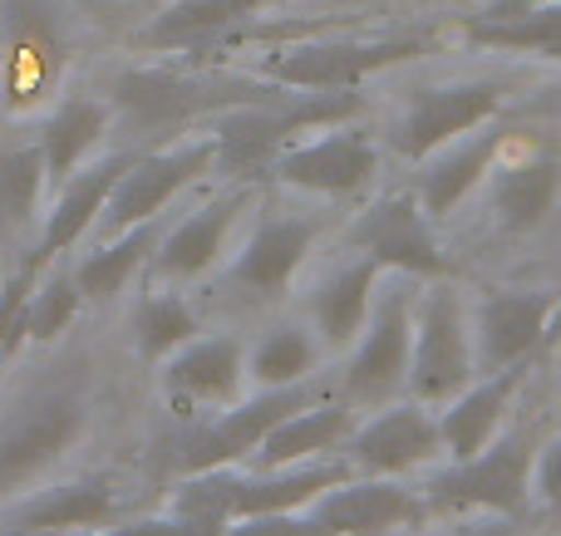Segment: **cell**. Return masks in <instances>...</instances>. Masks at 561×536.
<instances>
[{"instance_id": "d6986e66", "label": "cell", "mask_w": 561, "mask_h": 536, "mask_svg": "<svg viewBox=\"0 0 561 536\" xmlns=\"http://www.w3.org/2000/svg\"><path fill=\"white\" fill-rule=\"evenodd\" d=\"M523 380H527V360H517V364H507V370H493L478 389L458 394V399L444 409V419H438V429H444V448L454 453V458H473V453H483L488 443H493V433H497V423H503L513 394L523 389Z\"/></svg>"}, {"instance_id": "3957f363", "label": "cell", "mask_w": 561, "mask_h": 536, "mask_svg": "<svg viewBox=\"0 0 561 536\" xmlns=\"http://www.w3.org/2000/svg\"><path fill=\"white\" fill-rule=\"evenodd\" d=\"M350 478V468L340 463H310V468H262V478H242V473H227V468H207L193 473V478L178 488L173 508L178 517H193L203 527L222 532L232 522L247 517H266V512H296L306 502L325 498L330 488Z\"/></svg>"}, {"instance_id": "52a82bcc", "label": "cell", "mask_w": 561, "mask_h": 536, "mask_svg": "<svg viewBox=\"0 0 561 536\" xmlns=\"http://www.w3.org/2000/svg\"><path fill=\"white\" fill-rule=\"evenodd\" d=\"M424 55L419 35H389V39H320V45H300L272 65V79L286 89H355L369 74L389 65Z\"/></svg>"}, {"instance_id": "ffe728a7", "label": "cell", "mask_w": 561, "mask_h": 536, "mask_svg": "<svg viewBox=\"0 0 561 536\" xmlns=\"http://www.w3.org/2000/svg\"><path fill=\"white\" fill-rule=\"evenodd\" d=\"M316 232L320 226L306 222V217H272V222H262L256 236L247 242L242 261L232 266V281L256 295H280L286 281L296 276V266L306 261Z\"/></svg>"}, {"instance_id": "d590c367", "label": "cell", "mask_w": 561, "mask_h": 536, "mask_svg": "<svg viewBox=\"0 0 561 536\" xmlns=\"http://www.w3.org/2000/svg\"><path fill=\"white\" fill-rule=\"evenodd\" d=\"M30 291H35V266H25L20 276H10L0 286V354H10L20 345V315H25Z\"/></svg>"}, {"instance_id": "2e32d148", "label": "cell", "mask_w": 561, "mask_h": 536, "mask_svg": "<svg viewBox=\"0 0 561 536\" xmlns=\"http://www.w3.org/2000/svg\"><path fill=\"white\" fill-rule=\"evenodd\" d=\"M350 448H355V463L365 473L389 478V473L419 468V463H428L434 453H444V429H438V419H428L419 404H399V409L379 413L375 423H365Z\"/></svg>"}, {"instance_id": "9a60e30c", "label": "cell", "mask_w": 561, "mask_h": 536, "mask_svg": "<svg viewBox=\"0 0 561 536\" xmlns=\"http://www.w3.org/2000/svg\"><path fill=\"white\" fill-rule=\"evenodd\" d=\"M316 517L340 536H385L394 527H419L428 512L424 498H414L409 488L394 482H340L325 498H316Z\"/></svg>"}, {"instance_id": "cb8c5ba5", "label": "cell", "mask_w": 561, "mask_h": 536, "mask_svg": "<svg viewBox=\"0 0 561 536\" xmlns=\"http://www.w3.org/2000/svg\"><path fill=\"white\" fill-rule=\"evenodd\" d=\"M242 380V345L237 340H197L168 364L163 384L183 404H213L227 399Z\"/></svg>"}, {"instance_id": "30bf717a", "label": "cell", "mask_w": 561, "mask_h": 536, "mask_svg": "<svg viewBox=\"0 0 561 536\" xmlns=\"http://www.w3.org/2000/svg\"><path fill=\"white\" fill-rule=\"evenodd\" d=\"M310 404V389L306 384H276L272 394H262V399L242 404V409L222 413V419H213L207 429L187 433L183 443H178V468L183 473H207V468H227V463L247 458V453L262 448V439L276 429L280 419H290L296 409H306Z\"/></svg>"}, {"instance_id": "f1b7e54d", "label": "cell", "mask_w": 561, "mask_h": 536, "mask_svg": "<svg viewBox=\"0 0 561 536\" xmlns=\"http://www.w3.org/2000/svg\"><path fill=\"white\" fill-rule=\"evenodd\" d=\"M262 5H276V0H183V5H173L168 15H158L153 25L144 30V39L148 45H197V39L237 25V20H247Z\"/></svg>"}, {"instance_id": "8fae6325", "label": "cell", "mask_w": 561, "mask_h": 536, "mask_svg": "<svg viewBox=\"0 0 561 536\" xmlns=\"http://www.w3.org/2000/svg\"><path fill=\"white\" fill-rule=\"evenodd\" d=\"M213 163H217V138H197V143H183V148H173V153L134 158V167L118 177L114 197H108V207H104L108 236L128 232V226H138V222H153V217L173 202L178 187L203 177Z\"/></svg>"}, {"instance_id": "60d3db41", "label": "cell", "mask_w": 561, "mask_h": 536, "mask_svg": "<svg viewBox=\"0 0 561 536\" xmlns=\"http://www.w3.org/2000/svg\"><path fill=\"white\" fill-rule=\"evenodd\" d=\"M0 536H35V532H20V527H0Z\"/></svg>"}, {"instance_id": "5bb4252c", "label": "cell", "mask_w": 561, "mask_h": 536, "mask_svg": "<svg viewBox=\"0 0 561 536\" xmlns=\"http://www.w3.org/2000/svg\"><path fill=\"white\" fill-rule=\"evenodd\" d=\"M379 158L375 143L355 128H340V133H325L316 143L286 148L276 163V177L290 187H306V193H325V197H350L375 177Z\"/></svg>"}, {"instance_id": "1f68e13d", "label": "cell", "mask_w": 561, "mask_h": 536, "mask_svg": "<svg viewBox=\"0 0 561 536\" xmlns=\"http://www.w3.org/2000/svg\"><path fill=\"white\" fill-rule=\"evenodd\" d=\"M79 305H84V291H79L75 271H55L45 286L30 291L25 315H20V340H30V335H35V340H55L79 315Z\"/></svg>"}, {"instance_id": "7402d4cb", "label": "cell", "mask_w": 561, "mask_h": 536, "mask_svg": "<svg viewBox=\"0 0 561 536\" xmlns=\"http://www.w3.org/2000/svg\"><path fill=\"white\" fill-rule=\"evenodd\" d=\"M463 35L483 49H507V55H533L561 65V5H493L478 20H468Z\"/></svg>"}, {"instance_id": "7a4b0ae2", "label": "cell", "mask_w": 561, "mask_h": 536, "mask_svg": "<svg viewBox=\"0 0 561 536\" xmlns=\"http://www.w3.org/2000/svg\"><path fill=\"white\" fill-rule=\"evenodd\" d=\"M276 94L280 84H256V79L183 74V69H128L114 84V108L134 138H163L207 114L262 104V98H276Z\"/></svg>"}, {"instance_id": "9c48e42d", "label": "cell", "mask_w": 561, "mask_h": 536, "mask_svg": "<svg viewBox=\"0 0 561 536\" xmlns=\"http://www.w3.org/2000/svg\"><path fill=\"white\" fill-rule=\"evenodd\" d=\"M350 246L365 252L369 261L389 266V271H404V276H444L448 271V256L438 252L424 202L409 193H394V197H385V202H375L369 212H359V222L350 226Z\"/></svg>"}, {"instance_id": "5b68a950", "label": "cell", "mask_w": 561, "mask_h": 536, "mask_svg": "<svg viewBox=\"0 0 561 536\" xmlns=\"http://www.w3.org/2000/svg\"><path fill=\"white\" fill-rule=\"evenodd\" d=\"M473 340H468L463 301L458 291L438 286L424 295V311L414 325V360H409V389L419 404H444L454 394H463V384L473 380Z\"/></svg>"}, {"instance_id": "ab89813d", "label": "cell", "mask_w": 561, "mask_h": 536, "mask_svg": "<svg viewBox=\"0 0 561 536\" xmlns=\"http://www.w3.org/2000/svg\"><path fill=\"white\" fill-rule=\"evenodd\" d=\"M454 536H517V527H507V522H478V527H463Z\"/></svg>"}, {"instance_id": "44dd1931", "label": "cell", "mask_w": 561, "mask_h": 536, "mask_svg": "<svg viewBox=\"0 0 561 536\" xmlns=\"http://www.w3.org/2000/svg\"><path fill=\"white\" fill-rule=\"evenodd\" d=\"M118 498H114V482L108 478H79V482H65V488H49L39 498L20 502L15 512L5 517V527H20V532H75V527H104L114 517Z\"/></svg>"}, {"instance_id": "ac0fdd59", "label": "cell", "mask_w": 561, "mask_h": 536, "mask_svg": "<svg viewBox=\"0 0 561 536\" xmlns=\"http://www.w3.org/2000/svg\"><path fill=\"white\" fill-rule=\"evenodd\" d=\"M561 197V153L552 143L493 177V217L503 232H537Z\"/></svg>"}, {"instance_id": "d6a6232c", "label": "cell", "mask_w": 561, "mask_h": 536, "mask_svg": "<svg viewBox=\"0 0 561 536\" xmlns=\"http://www.w3.org/2000/svg\"><path fill=\"white\" fill-rule=\"evenodd\" d=\"M316 364V345L306 330H276L272 340H262V350L252 354V370L262 384H300Z\"/></svg>"}, {"instance_id": "d4e9b609", "label": "cell", "mask_w": 561, "mask_h": 536, "mask_svg": "<svg viewBox=\"0 0 561 536\" xmlns=\"http://www.w3.org/2000/svg\"><path fill=\"white\" fill-rule=\"evenodd\" d=\"M345 433H350L345 404H325V409L306 404V409H296L290 419H280L276 429L266 433L262 448H256V463H262V468H290V463H300V458H316V453L335 448Z\"/></svg>"}, {"instance_id": "4dcf8cb0", "label": "cell", "mask_w": 561, "mask_h": 536, "mask_svg": "<svg viewBox=\"0 0 561 536\" xmlns=\"http://www.w3.org/2000/svg\"><path fill=\"white\" fill-rule=\"evenodd\" d=\"M45 177V148H0V236L30 222Z\"/></svg>"}, {"instance_id": "e0dca14e", "label": "cell", "mask_w": 561, "mask_h": 536, "mask_svg": "<svg viewBox=\"0 0 561 536\" xmlns=\"http://www.w3.org/2000/svg\"><path fill=\"white\" fill-rule=\"evenodd\" d=\"M128 167H134V158L118 153V158H104V163H94L89 173H75V183L65 187V197H59L55 212H49L39 246L30 252V266H35V271H39L45 261H55L59 252H69V246H75L79 236L94 226V217H104L108 197H114L118 177H124Z\"/></svg>"}, {"instance_id": "6da1fadb", "label": "cell", "mask_w": 561, "mask_h": 536, "mask_svg": "<svg viewBox=\"0 0 561 536\" xmlns=\"http://www.w3.org/2000/svg\"><path fill=\"white\" fill-rule=\"evenodd\" d=\"M365 108V98L355 89H310V94H286L280 84L276 98H262V104H242L227 108L217 118V167L232 177H266L276 173L280 153L296 133L320 124H345Z\"/></svg>"}, {"instance_id": "4fadbf2b", "label": "cell", "mask_w": 561, "mask_h": 536, "mask_svg": "<svg viewBox=\"0 0 561 536\" xmlns=\"http://www.w3.org/2000/svg\"><path fill=\"white\" fill-rule=\"evenodd\" d=\"M557 295L552 291H503L488 295L483 311H478V364L488 374L507 370L517 360H533V350L547 340V325H552Z\"/></svg>"}, {"instance_id": "f35d334b", "label": "cell", "mask_w": 561, "mask_h": 536, "mask_svg": "<svg viewBox=\"0 0 561 536\" xmlns=\"http://www.w3.org/2000/svg\"><path fill=\"white\" fill-rule=\"evenodd\" d=\"M527 114H537V118H557L561 124V84L557 89H542V94L527 104Z\"/></svg>"}, {"instance_id": "603a6c76", "label": "cell", "mask_w": 561, "mask_h": 536, "mask_svg": "<svg viewBox=\"0 0 561 536\" xmlns=\"http://www.w3.org/2000/svg\"><path fill=\"white\" fill-rule=\"evenodd\" d=\"M497 148H503V138H497L493 128H488V133L463 138V143L454 138V148H448L438 163H428L424 183H419V202H424V212L428 217H448V212H454V207L488 177Z\"/></svg>"}, {"instance_id": "8d00e7d4", "label": "cell", "mask_w": 561, "mask_h": 536, "mask_svg": "<svg viewBox=\"0 0 561 536\" xmlns=\"http://www.w3.org/2000/svg\"><path fill=\"white\" fill-rule=\"evenodd\" d=\"M99 536H222V532L203 527L193 517H148V522H128V527L99 532Z\"/></svg>"}, {"instance_id": "277c9868", "label": "cell", "mask_w": 561, "mask_h": 536, "mask_svg": "<svg viewBox=\"0 0 561 536\" xmlns=\"http://www.w3.org/2000/svg\"><path fill=\"white\" fill-rule=\"evenodd\" d=\"M537 463V433L513 429L507 439H493L483 453L458 458L448 473H438L424 488L428 512H503L517 517L527 508V482H533Z\"/></svg>"}, {"instance_id": "83f0119b", "label": "cell", "mask_w": 561, "mask_h": 536, "mask_svg": "<svg viewBox=\"0 0 561 536\" xmlns=\"http://www.w3.org/2000/svg\"><path fill=\"white\" fill-rule=\"evenodd\" d=\"M108 118H114V104H99V98H69L59 104V114L45 124V167L49 177H69L79 167V158L104 138Z\"/></svg>"}, {"instance_id": "4316f807", "label": "cell", "mask_w": 561, "mask_h": 536, "mask_svg": "<svg viewBox=\"0 0 561 536\" xmlns=\"http://www.w3.org/2000/svg\"><path fill=\"white\" fill-rule=\"evenodd\" d=\"M379 271H385L379 261L359 256V261H350L345 271H335V276H330V281L316 291L310 311H316V325H320V335H325L330 345H345V340H355V335L365 330L369 291H375Z\"/></svg>"}, {"instance_id": "8992f818", "label": "cell", "mask_w": 561, "mask_h": 536, "mask_svg": "<svg viewBox=\"0 0 561 536\" xmlns=\"http://www.w3.org/2000/svg\"><path fill=\"white\" fill-rule=\"evenodd\" d=\"M503 108V84L497 79H463V84H434L414 89L394 124V148L404 158H428L434 148L473 133L478 124Z\"/></svg>"}, {"instance_id": "484cf974", "label": "cell", "mask_w": 561, "mask_h": 536, "mask_svg": "<svg viewBox=\"0 0 561 536\" xmlns=\"http://www.w3.org/2000/svg\"><path fill=\"white\" fill-rule=\"evenodd\" d=\"M242 212V193L222 197V202H207L203 212H193L163 246H158V276H197L217 261L227 242V226Z\"/></svg>"}, {"instance_id": "f546056e", "label": "cell", "mask_w": 561, "mask_h": 536, "mask_svg": "<svg viewBox=\"0 0 561 536\" xmlns=\"http://www.w3.org/2000/svg\"><path fill=\"white\" fill-rule=\"evenodd\" d=\"M148 252H153V222H138V226H128V232H118L108 246H99V252L89 256V261H79V271H75L84 301H104V295L124 291L134 266L144 261Z\"/></svg>"}, {"instance_id": "e575fe53", "label": "cell", "mask_w": 561, "mask_h": 536, "mask_svg": "<svg viewBox=\"0 0 561 536\" xmlns=\"http://www.w3.org/2000/svg\"><path fill=\"white\" fill-rule=\"evenodd\" d=\"M227 536H340V532H330L316 512H310V517H296V512H266V517L232 522Z\"/></svg>"}, {"instance_id": "ba28073f", "label": "cell", "mask_w": 561, "mask_h": 536, "mask_svg": "<svg viewBox=\"0 0 561 536\" xmlns=\"http://www.w3.org/2000/svg\"><path fill=\"white\" fill-rule=\"evenodd\" d=\"M79 429H84V399L79 394L55 389L25 404L0 429V498L15 492L20 482H30L39 468H49L79 439Z\"/></svg>"}, {"instance_id": "836d02e7", "label": "cell", "mask_w": 561, "mask_h": 536, "mask_svg": "<svg viewBox=\"0 0 561 536\" xmlns=\"http://www.w3.org/2000/svg\"><path fill=\"white\" fill-rule=\"evenodd\" d=\"M193 330H197L193 311H187L183 301H173V295H158V301H148L144 315H138V350L168 354V350L193 340Z\"/></svg>"}, {"instance_id": "7c38bea8", "label": "cell", "mask_w": 561, "mask_h": 536, "mask_svg": "<svg viewBox=\"0 0 561 536\" xmlns=\"http://www.w3.org/2000/svg\"><path fill=\"white\" fill-rule=\"evenodd\" d=\"M414 360V325H409V291H389L375 311L355 360L345 370V399L355 404H385L399 384L409 380Z\"/></svg>"}, {"instance_id": "74e56055", "label": "cell", "mask_w": 561, "mask_h": 536, "mask_svg": "<svg viewBox=\"0 0 561 536\" xmlns=\"http://www.w3.org/2000/svg\"><path fill=\"white\" fill-rule=\"evenodd\" d=\"M537 498L547 502L552 512H561V443H552V448L537 458Z\"/></svg>"}]
</instances>
